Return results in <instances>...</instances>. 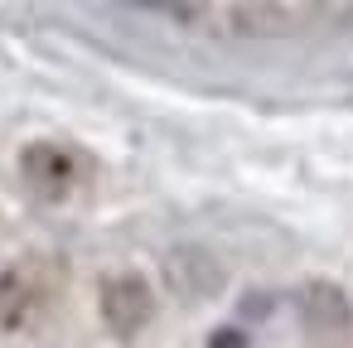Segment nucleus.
<instances>
[{
  "instance_id": "obj_1",
  "label": "nucleus",
  "mask_w": 353,
  "mask_h": 348,
  "mask_svg": "<svg viewBox=\"0 0 353 348\" xmlns=\"http://www.w3.org/2000/svg\"><path fill=\"white\" fill-rule=\"evenodd\" d=\"M63 290V261L54 256H25L0 271V329L30 334Z\"/></svg>"
},
{
  "instance_id": "obj_2",
  "label": "nucleus",
  "mask_w": 353,
  "mask_h": 348,
  "mask_svg": "<svg viewBox=\"0 0 353 348\" xmlns=\"http://www.w3.org/2000/svg\"><path fill=\"white\" fill-rule=\"evenodd\" d=\"M174 20H228L232 34H290L305 20L329 15L324 6H160Z\"/></svg>"
},
{
  "instance_id": "obj_3",
  "label": "nucleus",
  "mask_w": 353,
  "mask_h": 348,
  "mask_svg": "<svg viewBox=\"0 0 353 348\" xmlns=\"http://www.w3.org/2000/svg\"><path fill=\"white\" fill-rule=\"evenodd\" d=\"M20 174H25V184H30L39 198L59 203V198H68V194L78 189V179H83V160H78L68 145L34 141V145L20 155Z\"/></svg>"
},
{
  "instance_id": "obj_4",
  "label": "nucleus",
  "mask_w": 353,
  "mask_h": 348,
  "mask_svg": "<svg viewBox=\"0 0 353 348\" xmlns=\"http://www.w3.org/2000/svg\"><path fill=\"white\" fill-rule=\"evenodd\" d=\"M155 314V295L141 276H112L102 285V319L112 324V334H136L145 329V319Z\"/></svg>"
},
{
  "instance_id": "obj_5",
  "label": "nucleus",
  "mask_w": 353,
  "mask_h": 348,
  "mask_svg": "<svg viewBox=\"0 0 353 348\" xmlns=\"http://www.w3.org/2000/svg\"><path fill=\"white\" fill-rule=\"evenodd\" d=\"M208 348H252V343H247V334H237V329H218V334L208 338Z\"/></svg>"
}]
</instances>
